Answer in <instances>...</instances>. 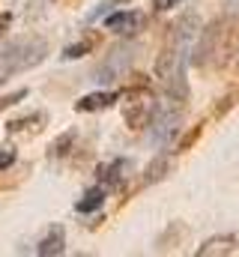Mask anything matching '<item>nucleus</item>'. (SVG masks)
I'll list each match as a JSON object with an SVG mask.
<instances>
[{
    "instance_id": "9d476101",
    "label": "nucleus",
    "mask_w": 239,
    "mask_h": 257,
    "mask_svg": "<svg viewBox=\"0 0 239 257\" xmlns=\"http://www.w3.org/2000/svg\"><path fill=\"white\" fill-rule=\"evenodd\" d=\"M120 99V93H111V90H102V93H87L75 102V111H105L111 108Z\"/></svg>"
},
{
    "instance_id": "4468645a",
    "label": "nucleus",
    "mask_w": 239,
    "mask_h": 257,
    "mask_svg": "<svg viewBox=\"0 0 239 257\" xmlns=\"http://www.w3.org/2000/svg\"><path fill=\"white\" fill-rule=\"evenodd\" d=\"M33 123H45V114H30V117H21V120H12V123H6V132H24V128H30Z\"/></svg>"
},
{
    "instance_id": "2eb2a0df",
    "label": "nucleus",
    "mask_w": 239,
    "mask_h": 257,
    "mask_svg": "<svg viewBox=\"0 0 239 257\" xmlns=\"http://www.w3.org/2000/svg\"><path fill=\"white\" fill-rule=\"evenodd\" d=\"M165 171H168V156H159V159L147 168V177H144V180H147V183H156V180L165 177Z\"/></svg>"
},
{
    "instance_id": "20e7f679",
    "label": "nucleus",
    "mask_w": 239,
    "mask_h": 257,
    "mask_svg": "<svg viewBox=\"0 0 239 257\" xmlns=\"http://www.w3.org/2000/svg\"><path fill=\"white\" fill-rule=\"evenodd\" d=\"M185 117V102L165 96V102L156 105V114L150 120V147L153 150H165L174 138H177L179 126Z\"/></svg>"
},
{
    "instance_id": "ddd939ff",
    "label": "nucleus",
    "mask_w": 239,
    "mask_h": 257,
    "mask_svg": "<svg viewBox=\"0 0 239 257\" xmlns=\"http://www.w3.org/2000/svg\"><path fill=\"white\" fill-rule=\"evenodd\" d=\"M96 42H99V36H84L81 42L69 45V48L63 51V57H66V60H78V57H84V54H87V51H90V48H93Z\"/></svg>"
},
{
    "instance_id": "a211bd4d",
    "label": "nucleus",
    "mask_w": 239,
    "mask_h": 257,
    "mask_svg": "<svg viewBox=\"0 0 239 257\" xmlns=\"http://www.w3.org/2000/svg\"><path fill=\"white\" fill-rule=\"evenodd\" d=\"M9 27H12V12H0V39L6 36Z\"/></svg>"
},
{
    "instance_id": "f257e3e1",
    "label": "nucleus",
    "mask_w": 239,
    "mask_h": 257,
    "mask_svg": "<svg viewBox=\"0 0 239 257\" xmlns=\"http://www.w3.org/2000/svg\"><path fill=\"white\" fill-rule=\"evenodd\" d=\"M197 33H200V18H197V12H185L182 18H177V21L168 27L162 54L156 57V75H159L162 93L171 96V99H179V102L188 99L185 63H188L191 42L197 39Z\"/></svg>"
},
{
    "instance_id": "6e6552de",
    "label": "nucleus",
    "mask_w": 239,
    "mask_h": 257,
    "mask_svg": "<svg viewBox=\"0 0 239 257\" xmlns=\"http://www.w3.org/2000/svg\"><path fill=\"white\" fill-rule=\"evenodd\" d=\"M105 27H108L111 33H117V36H132V33H138V27H141V15H138V12H111V15L105 18Z\"/></svg>"
},
{
    "instance_id": "f03ea898",
    "label": "nucleus",
    "mask_w": 239,
    "mask_h": 257,
    "mask_svg": "<svg viewBox=\"0 0 239 257\" xmlns=\"http://www.w3.org/2000/svg\"><path fill=\"white\" fill-rule=\"evenodd\" d=\"M197 36L200 39H197L191 63L200 69H221L233 57V48H236V18L221 15V18L209 21L206 27H200Z\"/></svg>"
},
{
    "instance_id": "f8f14e48",
    "label": "nucleus",
    "mask_w": 239,
    "mask_h": 257,
    "mask_svg": "<svg viewBox=\"0 0 239 257\" xmlns=\"http://www.w3.org/2000/svg\"><path fill=\"white\" fill-rule=\"evenodd\" d=\"M129 168H132V165H129L126 159H117V162H111L108 168H102V174H99V177H102V183H105V186H117V183H123V177H126V171H129Z\"/></svg>"
},
{
    "instance_id": "4be33fe9",
    "label": "nucleus",
    "mask_w": 239,
    "mask_h": 257,
    "mask_svg": "<svg viewBox=\"0 0 239 257\" xmlns=\"http://www.w3.org/2000/svg\"><path fill=\"white\" fill-rule=\"evenodd\" d=\"M233 3H239V0H233Z\"/></svg>"
},
{
    "instance_id": "f3484780",
    "label": "nucleus",
    "mask_w": 239,
    "mask_h": 257,
    "mask_svg": "<svg viewBox=\"0 0 239 257\" xmlns=\"http://www.w3.org/2000/svg\"><path fill=\"white\" fill-rule=\"evenodd\" d=\"M9 165H15V150L12 147H0V171H6Z\"/></svg>"
},
{
    "instance_id": "412c9836",
    "label": "nucleus",
    "mask_w": 239,
    "mask_h": 257,
    "mask_svg": "<svg viewBox=\"0 0 239 257\" xmlns=\"http://www.w3.org/2000/svg\"><path fill=\"white\" fill-rule=\"evenodd\" d=\"M236 60H239V48H236Z\"/></svg>"
},
{
    "instance_id": "9b49d317",
    "label": "nucleus",
    "mask_w": 239,
    "mask_h": 257,
    "mask_svg": "<svg viewBox=\"0 0 239 257\" xmlns=\"http://www.w3.org/2000/svg\"><path fill=\"white\" fill-rule=\"evenodd\" d=\"M102 203H105V189H102V186H93V189H87L84 197L75 203V209H78L81 215H87V212H96Z\"/></svg>"
},
{
    "instance_id": "423d86ee",
    "label": "nucleus",
    "mask_w": 239,
    "mask_h": 257,
    "mask_svg": "<svg viewBox=\"0 0 239 257\" xmlns=\"http://www.w3.org/2000/svg\"><path fill=\"white\" fill-rule=\"evenodd\" d=\"M156 105H159V102H156L150 84H147V81H138V87L129 90L126 105H123V117H126L129 128H132V132H141V128L150 126V120H153V114H156Z\"/></svg>"
},
{
    "instance_id": "0eeeda50",
    "label": "nucleus",
    "mask_w": 239,
    "mask_h": 257,
    "mask_svg": "<svg viewBox=\"0 0 239 257\" xmlns=\"http://www.w3.org/2000/svg\"><path fill=\"white\" fill-rule=\"evenodd\" d=\"M236 251V236L230 233H218V236H209L200 248H197V257H227Z\"/></svg>"
},
{
    "instance_id": "39448f33",
    "label": "nucleus",
    "mask_w": 239,
    "mask_h": 257,
    "mask_svg": "<svg viewBox=\"0 0 239 257\" xmlns=\"http://www.w3.org/2000/svg\"><path fill=\"white\" fill-rule=\"evenodd\" d=\"M138 54H141V45L138 42H120V45H114L108 51V57L96 66L93 81L96 84H114V81H120L123 75H129V69L138 60Z\"/></svg>"
},
{
    "instance_id": "1a4fd4ad",
    "label": "nucleus",
    "mask_w": 239,
    "mask_h": 257,
    "mask_svg": "<svg viewBox=\"0 0 239 257\" xmlns=\"http://www.w3.org/2000/svg\"><path fill=\"white\" fill-rule=\"evenodd\" d=\"M63 248H66V230L54 224V227H48V233L39 239V245H36V254L39 257H57L63 254Z\"/></svg>"
},
{
    "instance_id": "6ab92c4d",
    "label": "nucleus",
    "mask_w": 239,
    "mask_h": 257,
    "mask_svg": "<svg viewBox=\"0 0 239 257\" xmlns=\"http://www.w3.org/2000/svg\"><path fill=\"white\" fill-rule=\"evenodd\" d=\"M197 135H200V126H194L191 132H188V135H185V138H182V144H179V150H188V147L194 144V138H197Z\"/></svg>"
},
{
    "instance_id": "dca6fc26",
    "label": "nucleus",
    "mask_w": 239,
    "mask_h": 257,
    "mask_svg": "<svg viewBox=\"0 0 239 257\" xmlns=\"http://www.w3.org/2000/svg\"><path fill=\"white\" fill-rule=\"evenodd\" d=\"M21 99H27V90L21 87V90H15V93H9V96H3L0 99V111H6V108H12L15 102H21Z\"/></svg>"
},
{
    "instance_id": "7ed1b4c3",
    "label": "nucleus",
    "mask_w": 239,
    "mask_h": 257,
    "mask_svg": "<svg viewBox=\"0 0 239 257\" xmlns=\"http://www.w3.org/2000/svg\"><path fill=\"white\" fill-rule=\"evenodd\" d=\"M45 54H48V39L33 36V33L0 45V87L9 81V75L39 66L45 60Z\"/></svg>"
},
{
    "instance_id": "aec40b11",
    "label": "nucleus",
    "mask_w": 239,
    "mask_h": 257,
    "mask_svg": "<svg viewBox=\"0 0 239 257\" xmlns=\"http://www.w3.org/2000/svg\"><path fill=\"white\" fill-rule=\"evenodd\" d=\"M156 3V12H165V9H174V6H179V0H153Z\"/></svg>"
}]
</instances>
